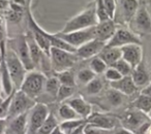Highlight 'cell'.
<instances>
[{
	"label": "cell",
	"instance_id": "cell-41",
	"mask_svg": "<svg viewBox=\"0 0 151 134\" xmlns=\"http://www.w3.org/2000/svg\"><path fill=\"white\" fill-rule=\"evenodd\" d=\"M7 124H9L7 119H0V134L6 133Z\"/></svg>",
	"mask_w": 151,
	"mask_h": 134
},
{
	"label": "cell",
	"instance_id": "cell-35",
	"mask_svg": "<svg viewBox=\"0 0 151 134\" xmlns=\"http://www.w3.org/2000/svg\"><path fill=\"white\" fill-rule=\"evenodd\" d=\"M95 13H96V17H97L99 23H101V22H105V21L110 20L109 16H108L107 13H106L103 0H95Z\"/></svg>",
	"mask_w": 151,
	"mask_h": 134
},
{
	"label": "cell",
	"instance_id": "cell-6",
	"mask_svg": "<svg viewBox=\"0 0 151 134\" xmlns=\"http://www.w3.org/2000/svg\"><path fill=\"white\" fill-rule=\"evenodd\" d=\"M56 35L77 50L78 48L82 46L83 44L95 39V26L87 28V29L69 32V33H61L60 32Z\"/></svg>",
	"mask_w": 151,
	"mask_h": 134
},
{
	"label": "cell",
	"instance_id": "cell-15",
	"mask_svg": "<svg viewBox=\"0 0 151 134\" xmlns=\"http://www.w3.org/2000/svg\"><path fill=\"white\" fill-rule=\"evenodd\" d=\"M28 113L15 117L7 124L6 133L5 134H26L27 132V124L29 122Z\"/></svg>",
	"mask_w": 151,
	"mask_h": 134
},
{
	"label": "cell",
	"instance_id": "cell-1",
	"mask_svg": "<svg viewBox=\"0 0 151 134\" xmlns=\"http://www.w3.org/2000/svg\"><path fill=\"white\" fill-rule=\"evenodd\" d=\"M99 24L95 13V4L90 5L85 11H81L79 15L73 17L66 22L63 27L61 33H69V32L78 31V30L87 29V28L94 27Z\"/></svg>",
	"mask_w": 151,
	"mask_h": 134
},
{
	"label": "cell",
	"instance_id": "cell-24",
	"mask_svg": "<svg viewBox=\"0 0 151 134\" xmlns=\"http://www.w3.org/2000/svg\"><path fill=\"white\" fill-rule=\"evenodd\" d=\"M132 106H134V108L148 115L149 111L151 110V97L140 94L137 97L136 100L134 101Z\"/></svg>",
	"mask_w": 151,
	"mask_h": 134
},
{
	"label": "cell",
	"instance_id": "cell-17",
	"mask_svg": "<svg viewBox=\"0 0 151 134\" xmlns=\"http://www.w3.org/2000/svg\"><path fill=\"white\" fill-rule=\"evenodd\" d=\"M66 103L83 119L91 115L90 104L87 103L82 97H73L66 100Z\"/></svg>",
	"mask_w": 151,
	"mask_h": 134
},
{
	"label": "cell",
	"instance_id": "cell-44",
	"mask_svg": "<svg viewBox=\"0 0 151 134\" xmlns=\"http://www.w3.org/2000/svg\"><path fill=\"white\" fill-rule=\"evenodd\" d=\"M11 3H14V4L19 5V6H22V7H25L26 0H11Z\"/></svg>",
	"mask_w": 151,
	"mask_h": 134
},
{
	"label": "cell",
	"instance_id": "cell-20",
	"mask_svg": "<svg viewBox=\"0 0 151 134\" xmlns=\"http://www.w3.org/2000/svg\"><path fill=\"white\" fill-rule=\"evenodd\" d=\"M26 40H27V43H28V46H29V52H30V56H31V60L33 62V65H34V68L36 66L42 63V56H44V52L40 48V46L36 44L35 40H34L33 36L32 34H28L26 36Z\"/></svg>",
	"mask_w": 151,
	"mask_h": 134
},
{
	"label": "cell",
	"instance_id": "cell-37",
	"mask_svg": "<svg viewBox=\"0 0 151 134\" xmlns=\"http://www.w3.org/2000/svg\"><path fill=\"white\" fill-rule=\"evenodd\" d=\"M103 89V83L99 78H95L91 81L90 83L86 85V91L88 94L93 95V94H99Z\"/></svg>",
	"mask_w": 151,
	"mask_h": 134
},
{
	"label": "cell",
	"instance_id": "cell-9",
	"mask_svg": "<svg viewBox=\"0 0 151 134\" xmlns=\"http://www.w3.org/2000/svg\"><path fill=\"white\" fill-rule=\"evenodd\" d=\"M141 44L140 38L126 29H117L105 48H122L127 44Z\"/></svg>",
	"mask_w": 151,
	"mask_h": 134
},
{
	"label": "cell",
	"instance_id": "cell-14",
	"mask_svg": "<svg viewBox=\"0 0 151 134\" xmlns=\"http://www.w3.org/2000/svg\"><path fill=\"white\" fill-rule=\"evenodd\" d=\"M87 123L107 130H115L116 128L121 127V123L116 118L109 117V115H99V113L90 117V119H89V121H87Z\"/></svg>",
	"mask_w": 151,
	"mask_h": 134
},
{
	"label": "cell",
	"instance_id": "cell-16",
	"mask_svg": "<svg viewBox=\"0 0 151 134\" xmlns=\"http://www.w3.org/2000/svg\"><path fill=\"white\" fill-rule=\"evenodd\" d=\"M110 86L112 89L118 91L123 95H132L134 93H136L137 91V86L134 85V81L132 78V76H122L119 81L117 82L110 83Z\"/></svg>",
	"mask_w": 151,
	"mask_h": 134
},
{
	"label": "cell",
	"instance_id": "cell-19",
	"mask_svg": "<svg viewBox=\"0 0 151 134\" xmlns=\"http://www.w3.org/2000/svg\"><path fill=\"white\" fill-rule=\"evenodd\" d=\"M137 27L143 31H147L151 28V19L145 6H139L134 17Z\"/></svg>",
	"mask_w": 151,
	"mask_h": 134
},
{
	"label": "cell",
	"instance_id": "cell-4",
	"mask_svg": "<svg viewBox=\"0 0 151 134\" xmlns=\"http://www.w3.org/2000/svg\"><path fill=\"white\" fill-rule=\"evenodd\" d=\"M50 58L53 69L57 72L69 70V68H71L78 60V56L76 53H70L53 46L50 51Z\"/></svg>",
	"mask_w": 151,
	"mask_h": 134
},
{
	"label": "cell",
	"instance_id": "cell-29",
	"mask_svg": "<svg viewBox=\"0 0 151 134\" xmlns=\"http://www.w3.org/2000/svg\"><path fill=\"white\" fill-rule=\"evenodd\" d=\"M90 69L94 72L95 74H101L105 73L106 70L108 69V65L99 58V56L92 58V60L90 61V64H89Z\"/></svg>",
	"mask_w": 151,
	"mask_h": 134
},
{
	"label": "cell",
	"instance_id": "cell-47",
	"mask_svg": "<svg viewBox=\"0 0 151 134\" xmlns=\"http://www.w3.org/2000/svg\"><path fill=\"white\" fill-rule=\"evenodd\" d=\"M2 101H3V100H2V99L0 98V104H1V103H2Z\"/></svg>",
	"mask_w": 151,
	"mask_h": 134
},
{
	"label": "cell",
	"instance_id": "cell-8",
	"mask_svg": "<svg viewBox=\"0 0 151 134\" xmlns=\"http://www.w3.org/2000/svg\"><path fill=\"white\" fill-rule=\"evenodd\" d=\"M13 46H14L11 48L19 57L22 64L25 67V69L27 71H32L34 69V65L31 60L29 46H28L27 40H26V36L20 35L19 37H17L15 40H13Z\"/></svg>",
	"mask_w": 151,
	"mask_h": 134
},
{
	"label": "cell",
	"instance_id": "cell-10",
	"mask_svg": "<svg viewBox=\"0 0 151 134\" xmlns=\"http://www.w3.org/2000/svg\"><path fill=\"white\" fill-rule=\"evenodd\" d=\"M49 108L44 103H35L33 107L30 110L29 115V128L31 132L36 133L38 131L44 122L49 117Z\"/></svg>",
	"mask_w": 151,
	"mask_h": 134
},
{
	"label": "cell",
	"instance_id": "cell-25",
	"mask_svg": "<svg viewBox=\"0 0 151 134\" xmlns=\"http://www.w3.org/2000/svg\"><path fill=\"white\" fill-rule=\"evenodd\" d=\"M84 119H78V120H69V121H63L59 124L60 128L65 132V133L71 134L73 132H75L77 129H79L80 127H82L83 125H85Z\"/></svg>",
	"mask_w": 151,
	"mask_h": 134
},
{
	"label": "cell",
	"instance_id": "cell-3",
	"mask_svg": "<svg viewBox=\"0 0 151 134\" xmlns=\"http://www.w3.org/2000/svg\"><path fill=\"white\" fill-rule=\"evenodd\" d=\"M3 58H4L5 64H6L7 70H9L14 87L20 89L23 84L26 74H27V70L25 69V67L22 64L21 60L17 56V54L12 48L9 50L6 56L3 55Z\"/></svg>",
	"mask_w": 151,
	"mask_h": 134
},
{
	"label": "cell",
	"instance_id": "cell-46",
	"mask_svg": "<svg viewBox=\"0 0 151 134\" xmlns=\"http://www.w3.org/2000/svg\"><path fill=\"white\" fill-rule=\"evenodd\" d=\"M148 117H149V119H150V120H151V110H150V111H149V113H148Z\"/></svg>",
	"mask_w": 151,
	"mask_h": 134
},
{
	"label": "cell",
	"instance_id": "cell-34",
	"mask_svg": "<svg viewBox=\"0 0 151 134\" xmlns=\"http://www.w3.org/2000/svg\"><path fill=\"white\" fill-rule=\"evenodd\" d=\"M113 132H114V130L103 129V128L96 127V126L91 125V124L86 122L84 128H83L82 134H113Z\"/></svg>",
	"mask_w": 151,
	"mask_h": 134
},
{
	"label": "cell",
	"instance_id": "cell-28",
	"mask_svg": "<svg viewBox=\"0 0 151 134\" xmlns=\"http://www.w3.org/2000/svg\"><path fill=\"white\" fill-rule=\"evenodd\" d=\"M57 78H58L59 83L62 86H67V87H73L75 88L76 86V80L73 73L70 70H65L62 72H58L57 73Z\"/></svg>",
	"mask_w": 151,
	"mask_h": 134
},
{
	"label": "cell",
	"instance_id": "cell-11",
	"mask_svg": "<svg viewBox=\"0 0 151 134\" xmlns=\"http://www.w3.org/2000/svg\"><path fill=\"white\" fill-rule=\"evenodd\" d=\"M120 48H121L122 59L130 65L132 70L142 63L143 48L141 44H127Z\"/></svg>",
	"mask_w": 151,
	"mask_h": 134
},
{
	"label": "cell",
	"instance_id": "cell-43",
	"mask_svg": "<svg viewBox=\"0 0 151 134\" xmlns=\"http://www.w3.org/2000/svg\"><path fill=\"white\" fill-rule=\"evenodd\" d=\"M141 94L151 97V84H148L146 87H144V88L142 89V91H141Z\"/></svg>",
	"mask_w": 151,
	"mask_h": 134
},
{
	"label": "cell",
	"instance_id": "cell-30",
	"mask_svg": "<svg viewBox=\"0 0 151 134\" xmlns=\"http://www.w3.org/2000/svg\"><path fill=\"white\" fill-rule=\"evenodd\" d=\"M60 86L61 85H60V83H59L58 78L53 76V78H47L46 84H45V90H46V92H48L50 95L56 97Z\"/></svg>",
	"mask_w": 151,
	"mask_h": 134
},
{
	"label": "cell",
	"instance_id": "cell-5",
	"mask_svg": "<svg viewBox=\"0 0 151 134\" xmlns=\"http://www.w3.org/2000/svg\"><path fill=\"white\" fill-rule=\"evenodd\" d=\"M46 81L47 78L45 76V74H42V72L32 70V71H29L26 74L23 84H22L21 88L19 90L24 92L31 99H34L45 89Z\"/></svg>",
	"mask_w": 151,
	"mask_h": 134
},
{
	"label": "cell",
	"instance_id": "cell-31",
	"mask_svg": "<svg viewBox=\"0 0 151 134\" xmlns=\"http://www.w3.org/2000/svg\"><path fill=\"white\" fill-rule=\"evenodd\" d=\"M124 96L125 95L121 94L120 92L118 91L114 90V89L111 88V90L108 91L107 93V97H108V100L109 102L111 103L112 105L114 106H119L123 103V100H124Z\"/></svg>",
	"mask_w": 151,
	"mask_h": 134
},
{
	"label": "cell",
	"instance_id": "cell-21",
	"mask_svg": "<svg viewBox=\"0 0 151 134\" xmlns=\"http://www.w3.org/2000/svg\"><path fill=\"white\" fill-rule=\"evenodd\" d=\"M132 78L134 81L137 88L139 87H146L149 84V74L145 69L144 65L141 63L139 66H137L132 72Z\"/></svg>",
	"mask_w": 151,
	"mask_h": 134
},
{
	"label": "cell",
	"instance_id": "cell-26",
	"mask_svg": "<svg viewBox=\"0 0 151 134\" xmlns=\"http://www.w3.org/2000/svg\"><path fill=\"white\" fill-rule=\"evenodd\" d=\"M58 122H57L56 118L50 113L49 117L47 118V120L44 122V124L42 125V127L38 129V131L36 132L37 134H51L52 131L55 129V128L58 126Z\"/></svg>",
	"mask_w": 151,
	"mask_h": 134
},
{
	"label": "cell",
	"instance_id": "cell-2",
	"mask_svg": "<svg viewBox=\"0 0 151 134\" xmlns=\"http://www.w3.org/2000/svg\"><path fill=\"white\" fill-rule=\"evenodd\" d=\"M121 127L132 131L134 134H146L147 130L151 126V120L148 115L134 108L128 110L120 121Z\"/></svg>",
	"mask_w": 151,
	"mask_h": 134
},
{
	"label": "cell",
	"instance_id": "cell-39",
	"mask_svg": "<svg viewBox=\"0 0 151 134\" xmlns=\"http://www.w3.org/2000/svg\"><path fill=\"white\" fill-rule=\"evenodd\" d=\"M105 78L109 81L110 83L117 82L122 78V76L114 68V67H108V69L105 72Z\"/></svg>",
	"mask_w": 151,
	"mask_h": 134
},
{
	"label": "cell",
	"instance_id": "cell-38",
	"mask_svg": "<svg viewBox=\"0 0 151 134\" xmlns=\"http://www.w3.org/2000/svg\"><path fill=\"white\" fill-rule=\"evenodd\" d=\"M104 6H105L106 13L109 16L110 20H113L116 15V6H117V0H103Z\"/></svg>",
	"mask_w": 151,
	"mask_h": 134
},
{
	"label": "cell",
	"instance_id": "cell-13",
	"mask_svg": "<svg viewBox=\"0 0 151 134\" xmlns=\"http://www.w3.org/2000/svg\"><path fill=\"white\" fill-rule=\"evenodd\" d=\"M116 30L117 29L113 20H108V21L99 23L95 26V39L107 43L113 37Z\"/></svg>",
	"mask_w": 151,
	"mask_h": 134
},
{
	"label": "cell",
	"instance_id": "cell-12",
	"mask_svg": "<svg viewBox=\"0 0 151 134\" xmlns=\"http://www.w3.org/2000/svg\"><path fill=\"white\" fill-rule=\"evenodd\" d=\"M105 46H106L105 42L99 41L97 39H93L77 48L76 55L78 56V58L81 59L94 58V57L99 56L101 54V51L105 48Z\"/></svg>",
	"mask_w": 151,
	"mask_h": 134
},
{
	"label": "cell",
	"instance_id": "cell-36",
	"mask_svg": "<svg viewBox=\"0 0 151 134\" xmlns=\"http://www.w3.org/2000/svg\"><path fill=\"white\" fill-rule=\"evenodd\" d=\"M73 92H75V88L73 87H67V86H62L61 85L59 91L57 93L56 98L59 101H64V100H68L71 96H73Z\"/></svg>",
	"mask_w": 151,
	"mask_h": 134
},
{
	"label": "cell",
	"instance_id": "cell-42",
	"mask_svg": "<svg viewBox=\"0 0 151 134\" xmlns=\"http://www.w3.org/2000/svg\"><path fill=\"white\" fill-rule=\"evenodd\" d=\"M113 134H134V133H132V131H129V130L125 129L123 127H118L114 130Z\"/></svg>",
	"mask_w": 151,
	"mask_h": 134
},
{
	"label": "cell",
	"instance_id": "cell-22",
	"mask_svg": "<svg viewBox=\"0 0 151 134\" xmlns=\"http://www.w3.org/2000/svg\"><path fill=\"white\" fill-rule=\"evenodd\" d=\"M121 7L123 11L124 19L129 22L134 19L137 11L139 9V1L138 0H121Z\"/></svg>",
	"mask_w": 151,
	"mask_h": 134
},
{
	"label": "cell",
	"instance_id": "cell-45",
	"mask_svg": "<svg viewBox=\"0 0 151 134\" xmlns=\"http://www.w3.org/2000/svg\"><path fill=\"white\" fill-rule=\"evenodd\" d=\"M51 134H66V133H65V132L63 131V130L60 128V126L58 125L56 128H55L54 130H53V131H52V133H51Z\"/></svg>",
	"mask_w": 151,
	"mask_h": 134
},
{
	"label": "cell",
	"instance_id": "cell-18",
	"mask_svg": "<svg viewBox=\"0 0 151 134\" xmlns=\"http://www.w3.org/2000/svg\"><path fill=\"white\" fill-rule=\"evenodd\" d=\"M99 57L108 65V67H112L118 60L122 58L121 48H105Z\"/></svg>",
	"mask_w": 151,
	"mask_h": 134
},
{
	"label": "cell",
	"instance_id": "cell-40",
	"mask_svg": "<svg viewBox=\"0 0 151 134\" xmlns=\"http://www.w3.org/2000/svg\"><path fill=\"white\" fill-rule=\"evenodd\" d=\"M22 15H23V13H19V11H13V9H9V20L11 22H13V23H18V22L21 20Z\"/></svg>",
	"mask_w": 151,
	"mask_h": 134
},
{
	"label": "cell",
	"instance_id": "cell-7",
	"mask_svg": "<svg viewBox=\"0 0 151 134\" xmlns=\"http://www.w3.org/2000/svg\"><path fill=\"white\" fill-rule=\"evenodd\" d=\"M34 105H35L34 99L28 97L21 90H18L17 92H14L11 105H9V117L13 119L22 113H28L29 110H31Z\"/></svg>",
	"mask_w": 151,
	"mask_h": 134
},
{
	"label": "cell",
	"instance_id": "cell-27",
	"mask_svg": "<svg viewBox=\"0 0 151 134\" xmlns=\"http://www.w3.org/2000/svg\"><path fill=\"white\" fill-rule=\"evenodd\" d=\"M59 115L63 121H69V120H78V119H83L81 118L78 113H76L67 103L62 104L59 107Z\"/></svg>",
	"mask_w": 151,
	"mask_h": 134
},
{
	"label": "cell",
	"instance_id": "cell-23",
	"mask_svg": "<svg viewBox=\"0 0 151 134\" xmlns=\"http://www.w3.org/2000/svg\"><path fill=\"white\" fill-rule=\"evenodd\" d=\"M1 83H2L3 90H4L6 96L13 93V82H12V78L9 76V70H7L6 64H5L4 58L2 59V62H1Z\"/></svg>",
	"mask_w": 151,
	"mask_h": 134
},
{
	"label": "cell",
	"instance_id": "cell-32",
	"mask_svg": "<svg viewBox=\"0 0 151 134\" xmlns=\"http://www.w3.org/2000/svg\"><path fill=\"white\" fill-rule=\"evenodd\" d=\"M112 67H114L122 76H130L132 72V68L130 67V65L127 62H125L122 58L120 60H118Z\"/></svg>",
	"mask_w": 151,
	"mask_h": 134
},
{
	"label": "cell",
	"instance_id": "cell-33",
	"mask_svg": "<svg viewBox=\"0 0 151 134\" xmlns=\"http://www.w3.org/2000/svg\"><path fill=\"white\" fill-rule=\"evenodd\" d=\"M96 78V74L90 69V68H85V69H81L80 71L78 72V76H77V78L78 81L81 83V84L87 85L88 83H90L93 78Z\"/></svg>",
	"mask_w": 151,
	"mask_h": 134
}]
</instances>
